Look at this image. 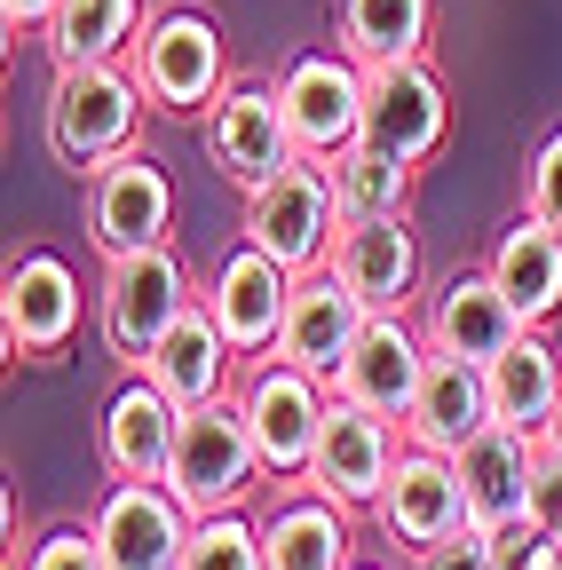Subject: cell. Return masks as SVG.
Here are the masks:
<instances>
[{
	"mask_svg": "<svg viewBox=\"0 0 562 570\" xmlns=\"http://www.w3.org/2000/svg\"><path fill=\"white\" fill-rule=\"evenodd\" d=\"M262 475H269V460H262V444H254L238 396H215V404H190V412H183V436H175V460H167V491L183 499L190 515H230V508H246Z\"/></svg>",
	"mask_w": 562,
	"mask_h": 570,
	"instance_id": "2",
	"label": "cell"
},
{
	"mask_svg": "<svg viewBox=\"0 0 562 570\" xmlns=\"http://www.w3.org/2000/svg\"><path fill=\"white\" fill-rule=\"evenodd\" d=\"M365 325H373L365 294H357V285H348V277L325 262V269L294 277V302H286V325H277V348H269V356H286V365H302V373L333 381V373H341V356L357 348V333H365Z\"/></svg>",
	"mask_w": 562,
	"mask_h": 570,
	"instance_id": "14",
	"label": "cell"
},
{
	"mask_svg": "<svg viewBox=\"0 0 562 570\" xmlns=\"http://www.w3.org/2000/svg\"><path fill=\"white\" fill-rule=\"evenodd\" d=\"M127 71L144 80L151 111L167 119H206L215 111V96L230 88V63H223V24L190 9V0H175V9H151L144 40H135Z\"/></svg>",
	"mask_w": 562,
	"mask_h": 570,
	"instance_id": "3",
	"label": "cell"
},
{
	"mask_svg": "<svg viewBox=\"0 0 562 570\" xmlns=\"http://www.w3.org/2000/svg\"><path fill=\"white\" fill-rule=\"evenodd\" d=\"M475 428H491V381H483V365H467V356H428V381H420V396L404 412V444L452 460Z\"/></svg>",
	"mask_w": 562,
	"mask_h": 570,
	"instance_id": "22",
	"label": "cell"
},
{
	"mask_svg": "<svg viewBox=\"0 0 562 570\" xmlns=\"http://www.w3.org/2000/svg\"><path fill=\"white\" fill-rule=\"evenodd\" d=\"M444 135H452V96H444L428 56L365 71V142H381V151H396L412 167H428L444 151Z\"/></svg>",
	"mask_w": 562,
	"mask_h": 570,
	"instance_id": "10",
	"label": "cell"
},
{
	"mask_svg": "<svg viewBox=\"0 0 562 570\" xmlns=\"http://www.w3.org/2000/svg\"><path fill=\"white\" fill-rule=\"evenodd\" d=\"M167 230H175V183H167V167L144 151V142L88 175V246L103 262L167 246Z\"/></svg>",
	"mask_w": 562,
	"mask_h": 570,
	"instance_id": "7",
	"label": "cell"
},
{
	"mask_svg": "<svg viewBox=\"0 0 562 570\" xmlns=\"http://www.w3.org/2000/svg\"><path fill=\"white\" fill-rule=\"evenodd\" d=\"M262 554L269 570H348V508L302 483L262 515Z\"/></svg>",
	"mask_w": 562,
	"mask_h": 570,
	"instance_id": "26",
	"label": "cell"
},
{
	"mask_svg": "<svg viewBox=\"0 0 562 570\" xmlns=\"http://www.w3.org/2000/svg\"><path fill=\"white\" fill-rule=\"evenodd\" d=\"M262 254H277L294 277L325 269L333 262V238H341V206H333V183L317 159H294V167H277L269 183L246 190V223H238Z\"/></svg>",
	"mask_w": 562,
	"mask_h": 570,
	"instance_id": "5",
	"label": "cell"
},
{
	"mask_svg": "<svg viewBox=\"0 0 562 570\" xmlns=\"http://www.w3.org/2000/svg\"><path fill=\"white\" fill-rule=\"evenodd\" d=\"M286 302H294V269L277 262V254H262L254 238H238V246L215 262V285H206V309H215V325L230 333V348H238V356L277 348Z\"/></svg>",
	"mask_w": 562,
	"mask_h": 570,
	"instance_id": "18",
	"label": "cell"
},
{
	"mask_svg": "<svg viewBox=\"0 0 562 570\" xmlns=\"http://www.w3.org/2000/svg\"><path fill=\"white\" fill-rule=\"evenodd\" d=\"M206 159H215L238 190L269 183L277 167H294L302 142H294L286 96L262 88V80H230V88L215 96V111H206Z\"/></svg>",
	"mask_w": 562,
	"mask_h": 570,
	"instance_id": "9",
	"label": "cell"
},
{
	"mask_svg": "<svg viewBox=\"0 0 562 570\" xmlns=\"http://www.w3.org/2000/svg\"><path fill=\"white\" fill-rule=\"evenodd\" d=\"M531 515L546 523V531H562V452L539 436L531 444Z\"/></svg>",
	"mask_w": 562,
	"mask_h": 570,
	"instance_id": "33",
	"label": "cell"
},
{
	"mask_svg": "<svg viewBox=\"0 0 562 570\" xmlns=\"http://www.w3.org/2000/svg\"><path fill=\"white\" fill-rule=\"evenodd\" d=\"M17 570H111V562H103V547H96V531H88V523H80V531L63 523V531H48L40 547H24V562H17Z\"/></svg>",
	"mask_w": 562,
	"mask_h": 570,
	"instance_id": "32",
	"label": "cell"
},
{
	"mask_svg": "<svg viewBox=\"0 0 562 570\" xmlns=\"http://www.w3.org/2000/svg\"><path fill=\"white\" fill-rule=\"evenodd\" d=\"M230 356H238V348H230V333L215 325V309L190 302V309L175 317V333L151 348V365H144V373H151V381H159L183 412H190V404L230 396Z\"/></svg>",
	"mask_w": 562,
	"mask_h": 570,
	"instance_id": "23",
	"label": "cell"
},
{
	"mask_svg": "<svg viewBox=\"0 0 562 570\" xmlns=\"http://www.w3.org/2000/svg\"><path fill=\"white\" fill-rule=\"evenodd\" d=\"M190 523L198 515L167 483H119V475H111V491L96 499V515H88V531H96L111 570H183Z\"/></svg>",
	"mask_w": 562,
	"mask_h": 570,
	"instance_id": "11",
	"label": "cell"
},
{
	"mask_svg": "<svg viewBox=\"0 0 562 570\" xmlns=\"http://www.w3.org/2000/svg\"><path fill=\"white\" fill-rule=\"evenodd\" d=\"M412 570H500V562H491V539H483V531H460V539H444V547H420Z\"/></svg>",
	"mask_w": 562,
	"mask_h": 570,
	"instance_id": "35",
	"label": "cell"
},
{
	"mask_svg": "<svg viewBox=\"0 0 562 570\" xmlns=\"http://www.w3.org/2000/svg\"><path fill=\"white\" fill-rule=\"evenodd\" d=\"M483 539H491V562H500V570H531V554L546 547V523L539 515H515V523L483 531Z\"/></svg>",
	"mask_w": 562,
	"mask_h": 570,
	"instance_id": "34",
	"label": "cell"
},
{
	"mask_svg": "<svg viewBox=\"0 0 562 570\" xmlns=\"http://www.w3.org/2000/svg\"><path fill=\"white\" fill-rule=\"evenodd\" d=\"M428 356H436L428 333H420L404 309H373V325L357 333V348H348L341 373H333V396H348V404H365V412L404 428L420 381H428Z\"/></svg>",
	"mask_w": 562,
	"mask_h": 570,
	"instance_id": "12",
	"label": "cell"
},
{
	"mask_svg": "<svg viewBox=\"0 0 562 570\" xmlns=\"http://www.w3.org/2000/svg\"><path fill=\"white\" fill-rule=\"evenodd\" d=\"M428 24H436V0H333V48L365 71L420 56Z\"/></svg>",
	"mask_w": 562,
	"mask_h": 570,
	"instance_id": "27",
	"label": "cell"
},
{
	"mask_svg": "<svg viewBox=\"0 0 562 570\" xmlns=\"http://www.w3.org/2000/svg\"><path fill=\"white\" fill-rule=\"evenodd\" d=\"M144 0H56V17H48V56L56 71H72V63H127L135 40H144Z\"/></svg>",
	"mask_w": 562,
	"mask_h": 570,
	"instance_id": "28",
	"label": "cell"
},
{
	"mask_svg": "<svg viewBox=\"0 0 562 570\" xmlns=\"http://www.w3.org/2000/svg\"><path fill=\"white\" fill-rule=\"evenodd\" d=\"M190 269L175 246H144V254H119L103 262V302H96V325H103V348L119 373H144L151 348L175 333V317L190 309Z\"/></svg>",
	"mask_w": 562,
	"mask_h": 570,
	"instance_id": "4",
	"label": "cell"
},
{
	"mask_svg": "<svg viewBox=\"0 0 562 570\" xmlns=\"http://www.w3.org/2000/svg\"><path fill=\"white\" fill-rule=\"evenodd\" d=\"M483 381H491V420L523 428V436H546V420L562 404V348L546 341V325H531L515 348H500L483 365Z\"/></svg>",
	"mask_w": 562,
	"mask_h": 570,
	"instance_id": "24",
	"label": "cell"
},
{
	"mask_svg": "<svg viewBox=\"0 0 562 570\" xmlns=\"http://www.w3.org/2000/svg\"><path fill=\"white\" fill-rule=\"evenodd\" d=\"M396 436H404L396 420H381V412H365V404L333 396L325 436H317V460H309L302 483L325 491V499H341V508H373V499L388 491V475H396Z\"/></svg>",
	"mask_w": 562,
	"mask_h": 570,
	"instance_id": "13",
	"label": "cell"
},
{
	"mask_svg": "<svg viewBox=\"0 0 562 570\" xmlns=\"http://www.w3.org/2000/svg\"><path fill=\"white\" fill-rule=\"evenodd\" d=\"M325 183H333L341 223H381V214H412L420 167L396 159V151H381V142H348L341 159H325Z\"/></svg>",
	"mask_w": 562,
	"mask_h": 570,
	"instance_id": "29",
	"label": "cell"
},
{
	"mask_svg": "<svg viewBox=\"0 0 562 570\" xmlns=\"http://www.w3.org/2000/svg\"><path fill=\"white\" fill-rule=\"evenodd\" d=\"M531 444H539V436L491 420V428H475V436L452 452L460 491H467V523H475V531H500V523L531 515Z\"/></svg>",
	"mask_w": 562,
	"mask_h": 570,
	"instance_id": "20",
	"label": "cell"
},
{
	"mask_svg": "<svg viewBox=\"0 0 562 570\" xmlns=\"http://www.w3.org/2000/svg\"><path fill=\"white\" fill-rule=\"evenodd\" d=\"M48 17H56V0H0V24H9V40L48 32Z\"/></svg>",
	"mask_w": 562,
	"mask_h": 570,
	"instance_id": "36",
	"label": "cell"
},
{
	"mask_svg": "<svg viewBox=\"0 0 562 570\" xmlns=\"http://www.w3.org/2000/svg\"><path fill=\"white\" fill-rule=\"evenodd\" d=\"M175 436H183V404L151 373H127V389L103 404V468L119 483H167Z\"/></svg>",
	"mask_w": 562,
	"mask_h": 570,
	"instance_id": "19",
	"label": "cell"
},
{
	"mask_svg": "<svg viewBox=\"0 0 562 570\" xmlns=\"http://www.w3.org/2000/svg\"><path fill=\"white\" fill-rule=\"evenodd\" d=\"M373 515H381V531H388L404 554L444 547V539L475 531V523H467L460 468H452L444 452H420V444H404V452H396V475H388V491L373 499Z\"/></svg>",
	"mask_w": 562,
	"mask_h": 570,
	"instance_id": "16",
	"label": "cell"
},
{
	"mask_svg": "<svg viewBox=\"0 0 562 570\" xmlns=\"http://www.w3.org/2000/svg\"><path fill=\"white\" fill-rule=\"evenodd\" d=\"M546 444H554V452H562V404H554V420H546Z\"/></svg>",
	"mask_w": 562,
	"mask_h": 570,
	"instance_id": "38",
	"label": "cell"
},
{
	"mask_svg": "<svg viewBox=\"0 0 562 570\" xmlns=\"http://www.w3.org/2000/svg\"><path fill=\"white\" fill-rule=\"evenodd\" d=\"M348 570H365V562H348Z\"/></svg>",
	"mask_w": 562,
	"mask_h": 570,
	"instance_id": "39",
	"label": "cell"
},
{
	"mask_svg": "<svg viewBox=\"0 0 562 570\" xmlns=\"http://www.w3.org/2000/svg\"><path fill=\"white\" fill-rule=\"evenodd\" d=\"M183 570H269L262 523H246V508L198 515V523H190V547H183Z\"/></svg>",
	"mask_w": 562,
	"mask_h": 570,
	"instance_id": "30",
	"label": "cell"
},
{
	"mask_svg": "<svg viewBox=\"0 0 562 570\" xmlns=\"http://www.w3.org/2000/svg\"><path fill=\"white\" fill-rule=\"evenodd\" d=\"M531 570H562V531H546V547L531 554Z\"/></svg>",
	"mask_w": 562,
	"mask_h": 570,
	"instance_id": "37",
	"label": "cell"
},
{
	"mask_svg": "<svg viewBox=\"0 0 562 570\" xmlns=\"http://www.w3.org/2000/svg\"><path fill=\"white\" fill-rule=\"evenodd\" d=\"M0 333H9V356H56L80 333V277L63 254L32 246L9 262V285H0Z\"/></svg>",
	"mask_w": 562,
	"mask_h": 570,
	"instance_id": "17",
	"label": "cell"
},
{
	"mask_svg": "<svg viewBox=\"0 0 562 570\" xmlns=\"http://www.w3.org/2000/svg\"><path fill=\"white\" fill-rule=\"evenodd\" d=\"M144 111H151V96H144V80H135L127 63H72V71H56V88H48V151H56V167L96 175L103 159L135 151Z\"/></svg>",
	"mask_w": 562,
	"mask_h": 570,
	"instance_id": "1",
	"label": "cell"
},
{
	"mask_svg": "<svg viewBox=\"0 0 562 570\" xmlns=\"http://www.w3.org/2000/svg\"><path fill=\"white\" fill-rule=\"evenodd\" d=\"M238 404H246V428H254L269 475L302 483L309 460H317V436H325V412H333V381L286 365V356H262L246 373V389H238Z\"/></svg>",
	"mask_w": 562,
	"mask_h": 570,
	"instance_id": "6",
	"label": "cell"
},
{
	"mask_svg": "<svg viewBox=\"0 0 562 570\" xmlns=\"http://www.w3.org/2000/svg\"><path fill=\"white\" fill-rule=\"evenodd\" d=\"M286 119H294V142L302 159H341L348 142H365V63H348L341 48H317V56H294L286 80Z\"/></svg>",
	"mask_w": 562,
	"mask_h": 570,
	"instance_id": "8",
	"label": "cell"
},
{
	"mask_svg": "<svg viewBox=\"0 0 562 570\" xmlns=\"http://www.w3.org/2000/svg\"><path fill=\"white\" fill-rule=\"evenodd\" d=\"M523 214H539L546 230H562V127L531 151V175H523Z\"/></svg>",
	"mask_w": 562,
	"mask_h": 570,
	"instance_id": "31",
	"label": "cell"
},
{
	"mask_svg": "<svg viewBox=\"0 0 562 570\" xmlns=\"http://www.w3.org/2000/svg\"><path fill=\"white\" fill-rule=\"evenodd\" d=\"M333 269L365 294V309H412V294H420V238H412V214L341 223Z\"/></svg>",
	"mask_w": 562,
	"mask_h": 570,
	"instance_id": "21",
	"label": "cell"
},
{
	"mask_svg": "<svg viewBox=\"0 0 562 570\" xmlns=\"http://www.w3.org/2000/svg\"><path fill=\"white\" fill-rule=\"evenodd\" d=\"M483 269L500 277V294L523 309V325H554L562 317V230H546L539 214H515Z\"/></svg>",
	"mask_w": 562,
	"mask_h": 570,
	"instance_id": "25",
	"label": "cell"
},
{
	"mask_svg": "<svg viewBox=\"0 0 562 570\" xmlns=\"http://www.w3.org/2000/svg\"><path fill=\"white\" fill-rule=\"evenodd\" d=\"M420 333H428L436 356H467V365H491V356L515 348L531 325H523V309L500 294V277H491V269H452V277H436L428 309H420Z\"/></svg>",
	"mask_w": 562,
	"mask_h": 570,
	"instance_id": "15",
	"label": "cell"
}]
</instances>
